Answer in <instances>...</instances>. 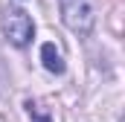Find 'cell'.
Wrapping results in <instances>:
<instances>
[{"instance_id": "cell-1", "label": "cell", "mask_w": 125, "mask_h": 122, "mask_svg": "<svg viewBox=\"0 0 125 122\" xmlns=\"http://www.w3.org/2000/svg\"><path fill=\"white\" fill-rule=\"evenodd\" d=\"M61 20L76 35H87L96 23V12L90 0H61Z\"/></svg>"}, {"instance_id": "cell-2", "label": "cell", "mask_w": 125, "mask_h": 122, "mask_svg": "<svg viewBox=\"0 0 125 122\" xmlns=\"http://www.w3.org/2000/svg\"><path fill=\"white\" fill-rule=\"evenodd\" d=\"M0 26H3V35L9 38V44H15V47H26L35 35V23L23 9H6Z\"/></svg>"}, {"instance_id": "cell-3", "label": "cell", "mask_w": 125, "mask_h": 122, "mask_svg": "<svg viewBox=\"0 0 125 122\" xmlns=\"http://www.w3.org/2000/svg\"><path fill=\"white\" fill-rule=\"evenodd\" d=\"M41 61H44V67L50 73H55V76L64 73V58H61V52L55 50V44H44L41 47Z\"/></svg>"}, {"instance_id": "cell-4", "label": "cell", "mask_w": 125, "mask_h": 122, "mask_svg": "<svg viewBox=\"0 0 125 122\" xmlns=\"http://www.w3.org/2000/svg\"><path fill=\"white\" fill-rule=\"evenodd\" d=\"M26 111H29V116H35V119L38 122H50V113H47V111H41V105H38V102H26Z\"/></svg>"}]
</instances>
